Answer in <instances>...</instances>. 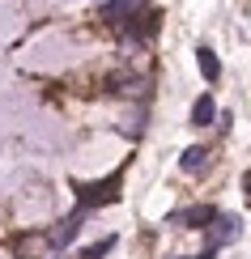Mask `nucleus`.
<instances>
[{"instance_id": "obj_11", "label": "nucleus", "mask_w": 251, "mask_h": 259, "mask_svg": "<svg viewBox=\"0 0 251 259\" xmlns=\"http://www.w3.org/2000/svg\"><path fill=\"white\" fill-rule=\"evenodd\" d=\"M106 251H115V238H102V242H94V246H85L81 259H102Z\"/></svg>"}, {"instance_id": "obj_8", "label": "nucleus", "mask_w": 251, "mask_h": 259, "mask_svg": "<svg viewBox=\"0 0 251 259\" xmlns=\"http://www.w3.org/2000/svg\"><path fill=\"white\" fill-rule=\"evenodd\" d=\"M192 123H196V127L217 123V102L209 98V94H200V98H196V106H192Z\"/></svg>"}, {"instance_id": "obj_9", "label": "nucleus", "mask_w": 251, "mask_h": 259, "mask_svg": "<svg viewBox=\"0 0 251 259\" xmlns=\"http://www.w3.org/2000/svg\"><path fill=\"white\" fill-rule=\"evenodd\" d=\"M204 161H209V149H204V145H192V149H183L179 166L188 170V175H196V170H204Z\"/></svg>"}, {"instance_id": "obj_7", "label": "nucleus", "mask_w": 251, "mask_h": 259, "mask_svg": "<svg viewBox=\"0 0 251 259\" xmlns=\"http://www.w3.org/2000/svg\"><path fill=\"white\" fill-rule=\"evenodd\" d=\"M196 64H200V77L204 81H222V64H217V56H213V47H196Z\"/></svg>"}, {"instance_id": "obj_12", "label": "nucleus", "mask_w": 251, "mask_h": 259, "mask_svg": "<svg viewBox=\"0 0 251 259\" xmlns=\"http://www.w3.org/2000/svg\"><path fill=\"white\" fill-rule=\"evenodd\" d=\"M243 191H247V204H251V170L243 175Z\"/></svg>"}, {"instance_id": "obj_13", "label": "nucleus", "mask_w": 251, "mask_h": 259, "mask_svg": "<svg viewBox=\"0 0 251 259\" xmlns=\"http://www.w3.org/2000/svg\"><path fill=\"white\" fill-rule=\"evenodd\" d=\"M192 259H213V246H209V251H204V255H192Z\"/></svg>"}, {"instance_id": "obj_3", "label": "nucleus", "mask_w": 251, "mask_h": 259, "mask_svg": "<svg viewBox=\"0 0 251 259\" xmlns=\"http://www.w3.org/2000/svg\"><path fill=\"white\" fill-rule=\"evenodd\" d=\"M158 21H162L158 9H154V13H149V9H140L136 17H128V21H124V34H128V38H136V42H145V38H154V34H158Z\"/></svg>"}, {"instance_id": "obj_5", "label": "nucleus", "mask_w": 251, "mask_h": 259, "mask_svg": "<svg viewBox=\"0 0 251 259\" xmlns=\"http://www.w3.org/2000/svg\"><path fill=\"white\" fill-rule=\"evenodd\" d=\"M217 217V208L213 204H192V208H183V212H174V225H188V230H204V225H209Z\"/></svg>"}, {"instance_id": "obj_10", "label": "nucleus", "mask_w": 251, "mask_h": 259, "mask_svg": "<svg viewBox=\"0 0 251 259\" xmlns=\"http://www.w3.org/2000/svg\"><path fill=\"white\" fill-rule=\"evenodd\" d=\"M136 85H145V81L132 77V72H115V77L106 81V90H111V94H136Z\"/></svg>"}, {"instance_id": "obj_1", "label": "nucleus", "mask_w": 251, "mask_h": 259, "mask_svg": "<svg viewBox=\"0 0 251 259\" xmlns=\"http://www.w3.org/2000/svg\"><path fill=\"white\" fill-rule=\"evenodd\" d=\"M119 187H124V170L106 175L102 183H73L81 208H102V204H115V200H119Z\"/></svg>"}, {"instance_id": "obj_6", "label": "nucleus", "mask_w": 251, "mask_h": 259, "mask_svg": "<svg viewBox=\"0 0 251 259\" xmlns=\"http://www.w3.org/2000/svg\"><path fill=\"white\" fill-rule=\"evenodd\" d=\"M85 212H90V208H77L73 217H64V221L56 225V230L47 234V238H51V246H68L73 238H77V230H81V217H85Z\"/></svg>"}, {"instance_id": "obj_2", "label": "nucleus", "mask_w": 251, "mask_h": 259, "mask_svg": "<svg viewBox=\"0 0 251 259\" xmlns=\"http://www.w3.org/2000/svg\"><path fill=\"white\" fill-rule=\"evenodd\" d=\"M204 230H209V246L217 251V246H226V242H234L238 234H243V221L238 217H230V212H217V217L204 225Z\"/></svg>"}, {"instance_id": "obj_4", "label": "nucleus", "mask_w": 251, "mask_h": 259, "mask_svg": "<svg viewBox=\"0 0 251 259\" xmlns=\"http://www.w3.org/2000/svg\"><path fill=\"white\" fill-rule=\"evenodd\" d=\"M145 5H149V0H102L98 9H102V17L111 21V26H124V21H128V17H136Z\"/></svg>"}]
</instances>
